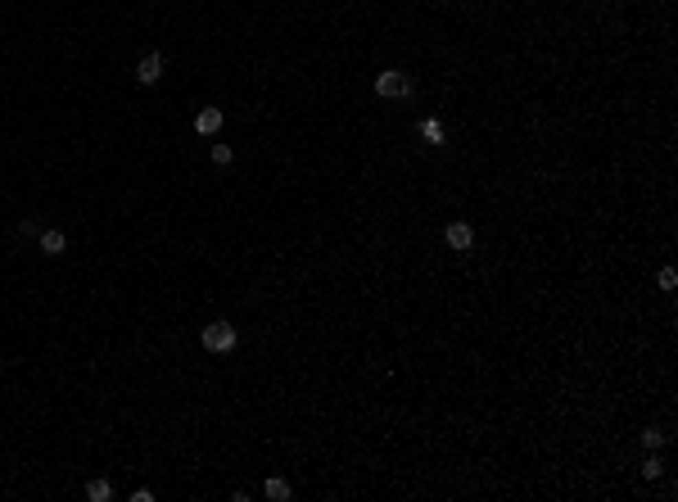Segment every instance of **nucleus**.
<instances>
[{
	"mask_svg": "<svg viewBox=\"0 0 678 502\" xmlns=\"http://www.w3.org/2000/svg\"><path fill=\"white\" fill-rule=\"evenodd\" d=\"M199 339H204L208 353H231L236 349V326H231V321H208Z\"/></svg>",
	"mask_w": 678,
	"mask_h": 502,
	"instance_id": "f257e3e1",
	"label": "nucleus"
},
{
	"mask_svg": "<svg viewBox=\"0 0 678 502\" xmlns=\"http://www.w3.org/2000/svg\"><path fill=\"white\" fill-rule=\"evenodd\" d=\"M376 91H380L385 100H394V95H411V82H407V73L389 68V73H380V77H376Z\"/></svg>",
	"mask_w": 678,
	"mask_h": 502,
	"instance_id": "f03ea898",
	"label": "nucleus"
},
{
	"mask_svg": "<svg viewBox=\"0 0 678 502\" xmlns=\"http://www.w3.org/2000/svg\"><path fill=\"white\" fill-rule=\"evenodd\" d=\"M443 240H448V249L466 253V249L475 244V227H471V222H448V231H443Z\"/></svg>",
	"mask_w": 678,
	"mask_h": 502,
	"instance_id": "7ed1b4c3",
	"label": "nucleus"
},
{
	"mask_svg": "<svg viewBox=\"0 0 678 502\" xmlns=\"http://www.w3.org/2000/svg\"><path fill=\"white\" fill-rule=\"evenodd\" d=\"M159 77H163V55H154V50H150V55L136 64V82H140V87H154Z\"/></svg>",
	"mask_w": 678,
	"mask_h": 502,
	"instance_id": "20e7f679",
	"label": "nucleus"
},
{
	"mask_svg": "<svg viewBox=\"0 0 678 502\" xmlns=\"http://www.w3.org/2000/svg\"><path fill=\"white\" fill-rule=\"evenodd\" d=\"M36 240H41V253H45V258H54V253H64L68 249V236H64V231H41V236H36Z\"/></svg>",
	"mask_w": 678,
	"mask_h": 502,
	"instance_id": "39448f33",
	"label": "nucleus"
},
{
	"mask_svg": "<svg viewBox=\"0 0 678 502\" xmlns=\"http://www.w3.org/2000/svg\"><path fill=\"white\" fill-rule=\"evenodd\" d=\"M194 131H199V136H217V131H222V109H199Z\"/></svg>",
	"mask_w": 678,
	"mask_h": 502,
	"instance_id": "423d86ee",
	"label": "nucleus"
},
{
	"mask_svg": "<svg viewBox=\"0 0 678 502\" xmlns=\"http://www.w3.org/2000/svg\"><path fill=\"white\" fill-rule=\"evenodd\" d=\"M262 493H267V498H271V502H285V498H290V493H294V489H290V480H280V475H271V480H267V484H262Z\"/></svg>",
	"mask_w": 678,
	"mask_h": 502,
	"instance_id": "0eeeda50",
	"label": "nucleus"
},
{
	"mask_svg": "<svg viewBox=\"0 0 678 502\" xmlns=\"http://www.w3.org/2000/svg\"><path fill=\"white\" fill-rule=\"evenodd\" d=\"M87 498L91 502H109V498H113V484H109V480H91L87 484Z\"/></svg>",
	"mask_w": 678,
	"mask_h": 502,
	"instance_id": "6e6552de",
	"label": "nucleus"
},
{
	"mask_svg": "<svg viewBox=\"0 0 678 502\" xmlns=\"http://www.w3.org/2000/svg\"><path fill=\"white\" fill-rule=\"evenodd\" d=\"M420 136H425L430 145H443V122L439 118H425V122H420Z\"/></svg>",
	"mask_w": 678,
	"mask_h": 502,
	"instance_id": "1a4fd4ad",
	"label": "nucleus"
},
{
	"mask_svg": "<svg viewBox=\"0 0 678 502\" xmlns=\"http://www.w3.org/2000/svg\"><path fill=\"white\" fill-rule=\"evenodd\" d=\"M642 475H646V480H660V475H665V466H660V457H656V453H651V457L642 461Z\"/></svg>",
	"mask_w": 678,
	"mask_h": 502,
	"instance_id": "9d476101",
	"label": "nucleus"
},
{
	"mask_svg": "<svg viewBox=\"0 0 678 502\" xmlns=\"http://www.w3.org/2000/svg\"><path fill=\"white\" fill-rule=\"evenodd\" d=\"M642 444H646V453H656V448L665 444V435H660V430L651 426V430H642Z\"/></svg>",
	"mask_w": 678,
	"mask_h": 502,
	"instance_id": "9b49d317",
	"label": "nucleus"
},
{
	"mask_svg": "<svg viewBox=\"0 0 678 502\" xmlns=\"http://www.w3.org/2000/svg\"><path fill=\"white\" fill-rule=\"evenodd\" d=\"M208 154H213V163H217V168H226V163H231V145H213Z\"/></svg>",
	"mask_w": 678,
	"mask_h": 502,
	"instance_id": "f8f14e48",
	"label": "nucleus"
},
{
	"mask_svg": "<svg viewBox=\"0 0 678 502\" xmlns=\"http://www.w3.org/2000/svg\"><path fill=\"white\" fill-rule=\"evenodd\" d=\"M674 285H678V272H674V267H665V272H660V290H674Z\"/></svg>",
	"mask_w": 678,
	"mask_h": 502,
	"instance_id": "ddd939ff",
	"label": "nucleus"
},
{
	"mask_svg": "<svg viewBox=\"0 0 678 502\" xmlns=\"http://www.w3.org/2000/svg\"><path fill=\"white\" fill-rule=\"evenodd\" d=\"M19 236H41V227H36L32 218H23V222H19Z\"/></svg>",
	"mask_w": 678,
	"mask_h": 502,
	"instance_id": "4468645a",
	"label": "nucleus"
}]
</instances>
